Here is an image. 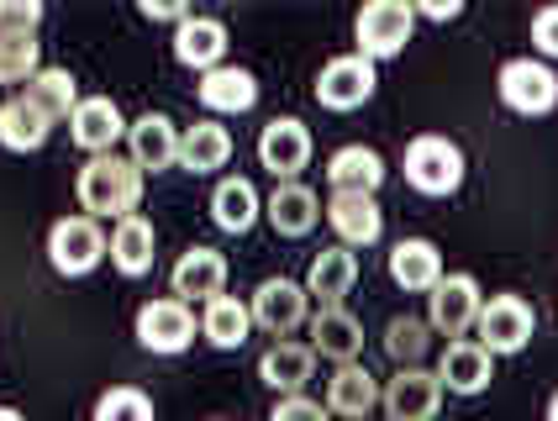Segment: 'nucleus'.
Segmentation results:
<instances>
[{
	"label": "nucleus",
	"instance_id": "1",
	"mask_svg": "<svg viewBox=\"0 0 558 421\" xmlns=\"http://www.w3.org/2000/svg\"><path fill=\"white\" fill-rule=\"evenodd\" d=\"M74 195H80L85 216H95V221H106V216L126 221V216H137V201H143V169L132 158H122V153H100V158H90L80 169Z\"/></svg>",
	"mask_w": 558,
	"mask_h": 421
},
{
	"label": "nucleus",
	"instance_id": "2",
	"mask_svg": "<svg viewBox=\"0 0 558 421\" xmlns=\"http://www.w3.org/2000/svg\"><path fill=\"white\" fill-rule=\"evenodd\" d=\"M405 184L422 195H453L464 184V148L442 132H422L405 143Z\"/></svg>",
	"mask_w": 558,
	"mask_h": 421
},
{
	"label": "nucleus",
	"instance_id": "3",
	"mask_svg": "<svg viewBox=\"0 0 558 421\" xmlns=\"http://www.w3.org/2000/svg\"><path fill=\"white\" fill-rule=\"evenodd\" d=\"M106 253H111V238L100 232L95 216H63V221H53V232H48V264H53L63 279L90 274Z\"/></svg>",
	"mask_w": 558,
	"mask_h": 421
},
{
	"label": "nucleus",
	"instance_id": "4",
	"mask_svg": "<svg viewBox=\"0 0 558 421\" xmlns=\"http://www.w3.org/2000/svg\"><path fill=\"white\" fill-rule=\"evenodd\" d=\"M411 32H416V11H411L405 0H374V5H364V11H359V22H353L359 53H364L369 63L405 53Z\"/></svg>",
	"mask_w": 558,
	"mask_h": 421
},
{
	"label": "nucleus",
	"instance_id": "5",
	"mask_svg": "<svg viewBox=\"0 0 558 421\" xmlns=\"http://www.w3.org/2000/svg\"><path fill=\"white\" fill-rule=\"evenodd\" d=\"M496 91L517 117H548L558 106V74L543 59H506L496 74Z\"/></svg>",
	"mask_w": 558,
	"mask_h": 421
},
{
	"label": "nucleus",
	"instance_id": "6",
	"mask_svg": "<svg viewBox=\"0 0 558 421\" xmlns=\"http://www.w3.org/2000/svg\"><path fill=\"white\" fill-rule=\"evenodd\" d=\"M480 348L496 359V353H522L532 342V332H537V316H532V305L522 296H490V301L480 305Z\"/></svg>",
	"mask_w": 558,
	"mask_h": 421
},
{
	"label": "nucleus",
	"instance_id": "7",
	"mask_svg": "<svg viewBox=\"0 0 558 421\" xmlns=\"http://www.w3.org/2000/svg\"><path fill=\"white\" fill-rule=\"evenodd\" d=\"M480 305H485V296H480L474 274H442L433 285V296H427V327H437L442 337L459 342L480 322Z\"/></svg>",
	"mask_w": 558,
	"mask_h": 421
},
{
	"label": "nucleus",
	"instance_id": "8",
	"mask_svg": "<svg viewBox=\"0 0 558 421\" xmlns=\"http://www.w3.org/2000/svg\"><path fill=\"white\" fill-rule=\"evenodd\" d=\"M195 311L185 301H174V296H163V301H148L137 311V342L148 348V353H185L190 342H195Z\"/></svg>",
	"mask_w": 558,
	"mask_h": 421
},
{
	"label": "nucleus",
	"instance_id": "9",
	"mask_svg": "<svg viewBox=\"0 0 558 421\" xmlns=\"http://www.w3.org/2000/svg\"><path fill=\"white\" fill-rule=\"evenodd\" d=\"M379 406H385L390 421H433L437 406H442V380H437L433 369H422V363L396 369V380L385 385Z\"/></svg>",
	"mask_w": 558,
	"mask_h": 421
},
{
	"label": "nucleus",
	"instance_id": "10",
	"mask_svg": "<svg viewBox=\"0 0 558 421\" xmlns=\"http://www.w3.org/2000/svg\"><path fill=\"white\" fill-rule=\"evenodd\" d=\"M374 95V63L364 53H342V59L322 63V74H316V100L327 106V111H353V106H364Z\"/></svg>",
	"mask_w": 558,
	"mask_h": 421
},
{
	"label": "nucleus",
	"instance_id": "11",
	"mask_svg": "<svg viewBox=\"0 0 558 421\" xmlns=\"http://www.w3.org/2000/svg\"><path fill=\"white\" fill-rule=\"evenodd\" d=\"M253 327L275 332V337H290V332L306 322L311 311V296L306 285H295V279H264L258 290H253Z\"/></svg>",
	"mask_w": 558,
	"mask_h": 421
},
{
	"label": "nucleus",
	"instance_id": "12",
	"mask_svg": "<svg viewBox=\"0 0 558 421\" xmlns=\"http://www.w3.org/2000/svg\"><path fill=\"white\" fill-rule=\"evenodd\" d=\"M69 137L90 153V158L117 153V143L126 137L122 106H117L111 95H90V100H80V106H74V117H69Z\"/></svg>",
	"mask_w": 558,
	"mask_h": 421
},
{
	"label": "nucleus",
	"instance_id": "13",
	"mask_svg": "<svg viewBox=\"0 0 558 421\" xmlns=\"http://www.w3.org/2000/svg\"><path fill=\"white\" fill-rule=\"evenodd\" d=\"M258 164H264L279 184L295 180V175L311 164V132L295 117H275L264 132H258Z\"/></svg>",
	"mask_w": 558,
	"mask_h": 421
},
{
	"label": "nucleus",
	"instance_id": "14",
	"mask_svg": "<svg viewBox=\"0 0 558 421\" xmlns=\"http://www.w3.org/2000/svg\"><path fill=\"white\" fill-rule=\"evenodd\" d=\"M169 285H174V301H185V305L217 301V296H227V258H221L217 248H190V253H180Z\"/></svg>",
	"mask_w": 558,
	"mask_h": 421
},
{
	"label": "nucleus",
	"instance_id": "15",
	"mask_svg": "<svg viewBox=\"0 0 558 421\" xmlns=\"http://www.w3.org/2000/svg\"><path fill=\"white\" fill-rule=\"evenodd\" d=\"M316 359H332V363H359L364 353V327H359V316L353 311H342V305H322L316 316H311V342H306Z\"/></svg>",
	"mask_w": 558,
	"mask_h": 421
},
{
	"label": "nucleus",
	"instance_id": "16",
	"mask_svg": "<svg viewBox=\"0 0 558 421\" xmlns=\"http://www.w3.org/2000/svg\"><path fill=\"white\" fill-rule=\"evenodd\" d=\"M126 158L143 169V175H158V169H169V164H180V132H174V121L148 111V117H137L126 127Z\"/></svg>",
	"mask_w": 558,
	"mask_h": 421
},
{
	"label": "nucleus",
	"instance_id": "17",
	"mask_svg": "<svg viewBox=\"0 0 558 421\" xmlns=\"http://www.w3.org/2000/svg\"><path fill=\"white\" fill-rule=\"evenodd\" d=\"M437 380H442V390H453V395H480L490 380H496V359H490L474 337H459V342L442 348Z\"/></svg>",
	"mask_w": 558,
	"mask_h": 421
},
{
	"label": "nucleus",
	"instance_id": "18",
	"mask_svg": "<svg viewBox=\"0 0 558 421\" xmlns=\"http://www.w3.org/2000/svg\"><path fill=\"white\" fill-rule=\"evenodd\" d=\"M174 59L185 63V69H201V74L221 69V59H227V27H221L217 16H195L190 11L185 22L174 27Z\"/></svg>",
	"mask_w": 558,
	"mask_h": 421
},
{
	"label": "nucleus",
	"instance_id": "19",
	"mask_svg": "<svg viewBox=\"0 0 558 421\" xmlns=\"http://www.w3.org/2000/svg\"><path fill=\"white\" fill-rule=\"evenodd\" d=\"M264 216H269V227H275L279 238H306L311 227L322 221V201H316L311 184L284 180V184H275V195H269Z\"/></svg>",
	"mask_w": 558,
	"mask_h": 421
},
{
	"label": "nucleus",
	"instance_id": "20",
	"mask_svg": "<svg viewBox=\"0 0 558 421\" xmlns=\"http://www.w3.org/2000/svg\"><path fill=\"white\" fill-rule=\"evenodd\" d=\"M379 380L364 363H338V374L327 380V411L348 421H369V411L379 406Z\"/></svg>",
	"mask_w": 558,
	"mask_h": 421
},
{
	"label": "nucleus",
	"instance_id": "21",
	"mask_svg": "<svg viewBox=\"0 0 558 421\" xmlns=\"http://www.w3.org/2000/svg\"><path fill=\"white\" fill-rule=\"evenodd\" d=\"M327 221L342 238V248H369L385 232V211L374 195H332L327 201Z\"/></svg>",
	"mask_w": 558,
	"mask_h": 421
},
{
	"label": "nucleus",
	"instance_id": "22",
	"mask_svg": "<svg viewBox=\"0 0 558 421\" xmlns=\"http://www.w3.org/2000/svg\"><path fill=\"white\" fill-rule=\"evenodd\" d=\"M385 180V158L364 143H348L327 158V184H332V195H374Z\"/></svg>",
	"mask_w": 558,
	"mask_h": 421
},
{
	"label": "nucleus",
	"instance_id": "23",
	"mask_svg": "<svg viewBox=\"0 0 558 421\" xmlns=\"http://www.w3.org/2000/svg\"><path fill=\"white\" fill-rule=\"evenodd\" d=\"M258 100V80L238 63H221L211 74H201V106L217 111V117H238V111H253Z\"/></svg>",
	"mask_w": 558,
	"mask_h": 421
},
{
	"label": "nucleus",
	"instance_id": "24",
	"mask_svg": "<svg viewBox=\"0 0 558 421\" xmlns=\"http://www.w3.org/2000/svg\"><path fill=\"white\" fill-rule=\"evenodd\" d=\"M353 279H359V258H353V248H322L316 258H311V274H306V296L322 305H342V296L353 290Z\"/></svg>",
	"mask_w": 558,
	"mask_h": 421
},
{
	"label": "nucleus",
	"instance_id": "25",
	"mask_svg": "<svg viewBox=\"0 0 558 421\" xmlns=\"http://www.w3.org/2000/svg\"><path fill=\"white\" fill-rule=\"evenodd\" d=\"M311 369H316V353H311L306 342H275L258 359V380L275 395H301L311 385Z\"/></svg>",
	"mask_w": 558,
	"mask_h": 421
},
{
	"label": "nucleus",
	"instance_id": "26",
	"mask_svg": "<svg viewBox=\"0 0 558 421\" xmlns=\"http://www.w3.org/2000/svg\"><path fill=\"white\" fill-rule=\"evenodd\" d=\"M390 279L401 290H427L433 296V285L442 279V253L427 238H401L390 248Z\"/></svg>",
	"mask_w": 558,
	"mask_h": 421
},
{
	"label": "nucleus",
	"instance_id": "27",
	"mask_svg": "<svg viewBox=\"0 0 558 421\" xmlns=\"http://www.w3.org/2000/svg\"><path fill=\"white\" fill-rule=\"evenodd\" d=\"M154 248H158V232L148 216H126V221L111 227V264H117L126 279L154 269Z\"/></svg>",
	"mask_w": 558,
	"mask_h": 421
},
{
	"label": "nucleus",
	"instance_id": "28",
	"mask_svg": "<svg viewBox=\"0 0 558 421\" xmlns=\"http://www.w3.org/2000/svg\"><path fill=\"white\" fill-rule=\"evenodd\" d=\"M48 132H53V121L43 117L37 106H32L27 95H11L5 106H0V148L11 153H37L48 143Z\"/></svg>",
	"mask_w": 558,
	"mask_h": 421
},
{
	"label": "nucleus",
	"instance_id": "29",
	"mask_svg": "<svg viewBox=\"0 0 558 421\" xmlns=\"http://www.w3.org/2000/svg\"><path fill=\"white\" fill-rule=\"evenodd\" d=\"M253 332V311L238 296H217V301H206L201 311V337L211 342V348H243Z\"/></svg>",
	"mask_w": 558,
	"mask_h": 421
},
{
	"label": "nucleus",
	"instance_id": "30",
	"mask_svg": "<svg viewBox=\"0 0 558 421\" xmlns=\"http://www.w3.org/2000/svg\"><path fill=\"white\" fill-rule=\"evenodd\" d=\"M232 158V132L217 127V121H195L190 132H180V164L195 169V175H211Z\"/></svg>",
	"mask_w": 558,
	"mask_h": 421
},
{
	"label": "nucleus",
	"instance_id": "31",
	"mask_svg": "<svg viewBox=\"0 0 558 421\" xmlns=\"http://www.w3.org/2000/svg\"><path fill=\"white\" fill-rule=\"evenodd\" d=\"M22 95H27L48 121L74 117V106H80V85H74V74H69V69H37Z\"/></svg>",
	"mask_w": 558,
	"mask_h": 421
},
{
	"label": "nucleus",
	"instance_id": "32",
	"mask_svg": "<svg viewBox=\"0 0 558 421\" xmlns=\"http://www.w3.org/2000/svg\"><path fill=\"white\" fill-rule=\"evenodd\" d=\"M258 190L248 180H221L217 195H211V221H217L221 232H248L253 221H258Z\"/></svg>",
	"mask_w": 558,
	"mask_h": 421
},
{
	"label": "nucleus",
	"instance_id": "33",
	"mask_svg": "<svg viewBox=\"0 0 558 421\" xmlns=\"http://www.w3.org/2000/svg\"><path fill=\"white\" fill-rule=\"evenodd\" d=\"M427 332H433V327H427L422 316H396V322L385 327V353H390V359L401 363V369H411V363H422V353H427V342H433Z\"/></svg>",
	"mask_w": 558,
	"mask_h": 421
},
{
	"label": "nucleus",
	"instance_id": "34",
	"mask_svg": "<svg viewBox=\"0 0 558 421\" xmlns=\"http://www.w3.org/2000/svg\"><path fill=\"white\" fill-rule=\"evenodd\" d=\"M37 69H43V59H37V37L0 32V85H27Z\"/></svg>",
	"mask_w": 558,
	"mask_h": 421
},
{
	"label": "nucleus",
	"instance_id": "35",
	"mask_svg": "<svg viewBox=\"0 0 558 421\" xmlns=\"http://www.w3.org/2000/svg\"><path fill=\"white\" fill-rule=\"evenodd\" d=\"M95 421H154V400L132 385H117L95 400Z\"/></svg>",
	"mask_w": 558,
	"mask_h": 421
},
{
	"label": "nucleus",
	"instance_id": "36",
	"mask_svg": "<svg viewBox=\"0 0 558 421\" xmlns=\"http://www.w3.org/2000/svg\"><path fill=\"white\" fill-rule=\"evenodd\" d=\"M37 22H43V5H37V0H0V32L32 37Z\"/></svg>",
	"mask_w": 558,
	"mask_h": 421
},
{
	"label": "nucleus",
	"instance_id": "37",
	"mask_svg": "<svg viewBox=\"0 0 558 421\" xmlns=\"http://www.w3.org/2000/svg\"><path fill=\"white\" fill-rule=\"evenodd\" d=\"M332 411L327 406H316L311 395H279L275 411H269V421H327Z\"/></svg>",
	"mask_w": 558,
	"mask_h": 421
},
{
	"label": "nucleus",
	"instance_id": "38",
	"mask_svg": "<svg viewBox=\"0 0 558 421\" xmlns=\"http://www.w3.org/2000/svg\"><path fill=\"white\" fill-rule=\"evenodd\" d=\"M532 48H537L543 59H558V5H543V11L532 16Z\"/></svg>",
	"mask_w": 558,
	"mask_h": 421
},
{
	"label": "nucleus",
	"instance_id": "39",
	"mask_svg": "<svg viewBox=\"0 0 558 421\" xmlns=\"http://www.w3.org/2000/svg\"><path fill=\"white\" fill-rule=\"evenodd\" d=\"M143 16H148V22H174V27H180V22L190 16V5H174V0H143Z\"/></svg>",
	"mask_w": 558,
	"mask_h": 421
},
{
	"label": "nucleus",
	"instance_id": "40",
	"mask_svg": "<svg viewBox=\"0 0 558 421\" xmlns=\"http://www.w3.org/2000/svg\"><path fill=\"white\" fill-rule=\"evenodd\" d=\"M411 11H416V16H427V22H453L464 5H459V0H427V5H411Z\"/></svg>",
	"mask_w": 558,
	"mask_h": 421
},
{
	"label": "nucleus",
	"instance_id": "41",
	"mask_svg": "<svg viewBox=\"0 0 558 421\" xmlns=\"http://www.w3.org/2000/svg\"><path fill=\"white\" fill-rule=\"evenodd\" d=\"M0 421H27L22 411H11V406H0Z\"/></svg>",
	"mask_w": 558,
	"mask_h": 421
},
{
	"label": "nucleus",
	"instance_id": "42",
	"mask_svg": "<svg viewBox=\"0 0 558 421\" xmlns=\"http://www.w3.org/2000/svg\"><path fill=\"white\" fill-rule=\"evenodd\" d=\"M548 421H558V395H554V400H548Z\"/></svg>",
	"mask_w": 558,
	"mask_h": 421
}]
</instances>
